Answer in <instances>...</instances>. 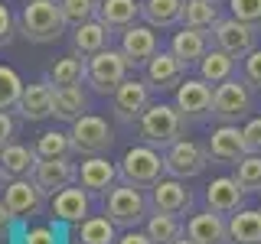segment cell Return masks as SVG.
Listing matches in <instances>:
<instances>
[{
    "label": "cell",
    "instance_id": "45",
    "mask_svg": "<svg viewBox=\"0 0 261 244\" xmlns=\"http://www.w3.org/2000/svg\"><path fill=\"white\" fill-rule=\"evenodd\" d=\"M118 244H157L150 238L147 231H137V228H127V234L124 238H118Z\"/></svg>",
    "mask_w": 261,
    "mask_h": 244
},
{
    "label": "cell",
    "instance_id": "41",
    "mask_svg": "<svg viewBox=\"0 0 261 244\" xmlns=\"http://www.w3.org/2000/svg\"><path fill=\"white\" fill-rule=\"evenodd\" d=\"M16 29H20V20L10 13V7H7V4H0V46L10 43Z\"/></svg>",
    "mask_w": 261,
    "mask_h": 244
},
{
    "label": "cell",
    "instance_id": "26",
    "mask_svg": "<svg viewBox=\"0 0 261 244\" xmlns=\"http://www.w3.org/2000/svg\"><path fill=\"white\" fill-rule=\"evenodd\" d=\"M82 114H88V95L82 92L79 85H65V88H56L53 92V117L56 120H79Z\"/></svg>",
    "mask_w": 261,
    "mask_h": 244
},
{
    "label": "cell",
    "instance_id": "30",
    "mask_svg": "<svg viewBox=\"0 0 261 244\" xmlns=\"http://www.w3.org/2000/svg\"><path fill=\"white\" fill-rule=\"evenodd\" d=\"M88 75V62L85 55L72 52V55H62V59L53 62V69H49V81H53L56 88H65V85H82V78Z\"/></svg>",
    "mask_w": 261,
    "mask_h": 244
},
{
    "label": "cell",
    "instance_id": "6",
    "mask_svg": "<svg viewBox=\"0 0 261 244\" xmlns=\"http://www.w3.org/2000/svg\"><path fill=\"white\" fill-rule=\"evenodd\" d=\"M121 179L124 182H130V186H147L150 189L153 182H160V176L167 173L163 169V157H160V150H153V146H147V143H141V146H130V150L124 153V160H121Z\"/></svg>",
    "mask_w": 261,
    "mask_h": 244
},
{
    "label": "cell",
    "instance_id": "7",
    "mask_svg": "<svg viewBox=\"0 0 261 244\" xmlns=\"http://www.w3.org/2000/svg\"><path fill=\"white\" fill-rule=\"evenodd\" d=\"M212 95H216V88L206 78H183L176 85L173 104L186 124H202V120H212Z\"/></svg>",
    "mask_w": 261,
    "mask_h": 244
},
{
    "label": "cell",
    "instance_id": "11",
    "mask_svg": "<svg viewBox=\"0 0 261 244\" xmlns=\"http://www.w3.org/2000/svg\"><path fill=\"white\" fill-rule=\"evenodd\" d=\"M209 36H212V43L222 49V52L235 55V59H245L251 49H258V46H255L258 26H251V23H242V20H235V16H228V20H219L216 26L209 29Z\"/></svg>",
    "mask_w": 261,
    "mask_h": 244
},
{
    "label": "cell",
    "instance_id": "14",
    "mask_svg": "<svg viewBox=\"0 0 261 244\" xmlns=\"http://www.w3.org/2000/svg\"><path fill=\"white\" fill-rule=\"evenodd\" d=\"M33 179L39 182V189L46 195H56L59 189L72 186L79 179V169L69 157H53V160H39L36 169H33Z\"/></svg>",
    "mask_w": 261,
    "mask_h": 244
},
{
    "label": "cell",
    "instance_id": "9",
    "mask_svg": "<svg viewBox=\"0 0 261 244\" xmlns=\"http://www.w3.org/2000/svg\"><path fill=\"white\" fill-rule=\"evenodd\" d=\"M69 137H72V150L82 153V157H98L114 143V130L98 114H82L79 120H72Z\"/></svg>",
    "mask_w": 261,
    "mask_h": 244
},
{
    "label": "cell",
    "instance_id": "47",
    "mask_svg": "<svg viewBox=\"0 0 261 244\" xmlns=\"http://www.w3.org/2000/svg\"><path fill=\"white\" fill-rule=\"evenodd\" d=\"M173 244H196V241H190V238H186V234H183V238H176Z\"/></svg>",
    "mask_w": 261,
    "mask_h": 244
},
{
    "label": "cell",
    "instance_id": "49",
    "mask_svg": "<svg viewBox=\"0 0 261 244\" xmlns=\"http://www.w3.org/2000/svg\"><path fill=\"white\" fill-rule=\"evenodd\" d=\"M69 244H82V241H79V238H75V241H69Z\"/></svg>",
    "mask_w": 261,
    "mask_h": 244
},
{
    "label": "cell",
    "instance_id": "25",
    "mask_svg": "<svg viewBox=\"0 0 261 244\" xmlns=\"http://www.w3.org/2000/svg\"><path fill=\"white\" fill-rule=\"evenodd\" d=\"M39 163V153L33 146H23V143H10L0 150V173L7 179H23V176H33Z\"/></svg>",
    "mask_w": 261,
    "mask_h": 244
},
{
    "label": "cell",
    "instance_id": "34",
    "mask_svg": "<svg viewBox=\"0 0 261 244\" xmlns=\"http://www.w3.org/2000/svg\"><path fill=\"white\" fill-rule=\"evenodd\" d=\"M222 20L216 0H183V23L196 29H212Z\"/></svg>",
    "mask_w": 261,
    "mask_h": 244
},
{
    "label": "cell",
    "instance_id": "4",
    "mask_svg": "<svg viewBox=\"0 0 261 244\" xmlns=\"http://www.w3.org/2000/svg\"><path fill=\"white\" fill-rule=\"evenodd\" d=\"M130 72V59L121 49H101V52L88 55V75L85 81L95 88L98 95H114L121 88V81H127Z\"/></svg>",
    "mask_w": 261,
    "mask_h": 244
},
{
    "label": "cell",
    "instance_id": "15",
    "mask_svg": "<svg viewBox=\"0 0 261 244\" xmlns=\"http://www.w3.org/2000/svg\"><path fill=\"white\" fill-rule=\"evenodd\" d=\"M118 179H121V169L114 166L111 160H105L101 153H98V157H88L79 169V182H82V189H88V195L111 192L114 186H118Z\"/></svg>",
    "mask_w": 261,
    "mask_h": 244
},
{
    "label": "cell",
    "instance_id": "39",
    "mask_svg": "<svg viewBox=\"0 0 261 244\" xmlns=\"http://www.w3.org/2000/svg\"><path fill=\"white\" fill-rule=\"evenodd\" d=\"M228 10H232L235 20L261 26V0H228Z\"/></svg>",
    "mask_w": 261,
    "mask_h": 244
},
{
    "label": "cell",
    "instance_id": "44",
    "mask_svg": "<svg viewBox=\"0 0 261 244\" xmlns=\"http://www.w3.org/2000/svg\"><path fill=\"white\" fill-rule=\"evenodd\" d=\"M13 137H16V120L7 111H0V150L13 143Z\"/></svg>",
    "mask_w": 261,
    "mask_h": 244
},
{
    "label": "cell",
    "instance_id": "32",
    "mask_svg": "<svg viewBox=\"0 0 261 244\" xmlns=\"http://www.w3.org/2000/svg\"><path fill=\"white\" fill-rule=\"evenodd\" d=\"M183 222L179 215H170V211H153L147 215V234H150L157 244H173L176 238H183Z\"/></svg>",
    "mask_w": 261,
    "mask_h": 244
},
{
    "label": "cell",
    "instance_id": "22",
    "mask_svg": "<svg viewBox=\"0 0 261 244\" xmlns=\"http://www.w3.org/2000/svg\"><path fill=\"white\" fill-rule=\"evenodd\" d=\"M121 52L130 59V65H147L153 55L160 52L157 49V36H153L150 26H127L124 36H121Z\"/></svg>",
    "mask_w": 261,
    "mask_h": 244
},
{
    "label": "cell",
    "instance_id": "16",
    "mask_svg": "<svg viewBox=\"0 0 261 244\" xmlns=\"http://www.w3.org/2000/svg\"><path fill=\"white\" fill-rule=\"evenodd\" d=\"M245 195L248 192L239 186L235 176H219L206 186V205L219 215H235L239 208H245Z\"/></svg>",
    "mask_w": 261,
    "mask_h": 244
},
{
    "label": "cell",
    "instance_id": "23",
    "mask_svg": "<svg viewBox=\"0 0 261 244\" xmlns=\"http://www.w3.org/2000/svg\"><path fill=\"white\" fill-rule=\"evenodd\" d=\"M53 215L59 218L65 225H82L88 218V189H72V186H65L53 195Z\"/></svg>",
    "mask_w": 261,
    "mask_h": 244
},
{
    "label": "cell",
    "instance_id": "42",
    "mask_svg": "<svg viewBox=\"0 0 261 244\" xmlns=\"http://www.w3.org/2000/svg\"><path fill=\"white\" fill-rule=\"evenodd\" d=\"M245 134V146H248V153H261V117H251L248 124L242 127Z\"/></svg>",
    "mask_w": 261,
    "mask_h": 244
},
{
    "label": "cell",
    "instance_id": "21",
    "mask_svg": "<svg viewBox=\"0 0 261 244\" xmlns=\"http://www.w3.org/2000/svg\"><path fill=\"white\" fill-rule=\"evenodd\" d=\"M186 238L196 241V244H225L228 238V222H222V215L219 211H199V215H193L190 222H186Z\"/></svg>",
    "mask_w": 261,
    "mask_h": 244
},
{
    "label": "cell",
    "instance_id": "13",
    "mask_svg": "<svg viewBox=\"0 0 261 244\" xmlns=\"http://www.w3.org/2000/svg\"><path fill=\"white\" fill-rule=\"evenodd\" d=\"M150 205L153 211H170V215H186L193 208V192L179 179H160L150 186Z\"/></svg>",
    "mask_w": 261,
    "mask_h": 244
},
{
    "label": "cell",
    "instance_id": "17",
    "mask_svg": "<svg viewBox=\"0 0 261 244\" xmlns=\"http://www.w3.org/2000/svg\"><path fill=\"white\" fill-rule=\"evenodd\" d=\"M248 146H245V134L239 124H219L209 137V157L216 163H239Z\"/></svg>",
    "mask_w": 261,
    "mask_h": 244
},
{
    "label": "cell",
    "instance_id": "18",
    "mask_svg": "<svg viewBox=\"0 0 261 244\" xmlns=\"http://www.w3.org/2000/svg\"><path fill=\"white\" fill-rule=\"evenodd\" d=\"M53 92H56V85H53L49 78L27 85V88H23L20 104H16L20 117H27V120H43V117H53Z\"/></svg>",
    "mask_w": 261,
    "mask_h": 244
},
{
    "label": "cell",
    "instance_id": "24",
    "mask_svg": "<svg viewBox=\"0 0 261 244\" xmlns=\"http://www.w3.org/2000/svg\"><path fill=\"white\" fill-rule=\"evenodd\" d=\"M108 43H111V29L95 16V20H85V23H79V26H75L72 52H79V55H85V59H88V55L108 49Z\"/></svg>",
    "mask_w": 261,
    "mask_h": 244
},
{
    "label": "cell",
    "instance_id": "43",
    "mask_svg": "<svg viewBox=\"0 0 261 244\" xmlns=\"http://www.w3.org/2000/svg\"><path fill=\"white\" fill-rule=\"evenodd\" d=\"M23 244H59V241H56L53 228H30V231L23 234Z\"/></svg>",
    "mask_w": 261,
    "mask_h": 244
},
{
    "label": "cell",
    "instance_id": "2",
    "mask_svg": "<svg viewBox=\"0 0 261 244\" xmlns=\"http://www.w3.org/2000/svg\"><path fill=\"white\" fill-rule=\"evenodd\" d=\"M186 130L183 114L176 111V104H150L144 111V117L137 120V137L141 143L153 146V150H167L173 146Z\"/></svg>",
    "mask_w": 261,
    "mask_h": 244
},
{
    "label": "cell",
    "instance_id": "3",
    "mask_svg": "<svg viewBox=\"0 0 261 244\" xmlns=\"http://www.w3.org/2000/svg\"><path fill=\"white\" fill-rule=\"evenodd\" d=\"M105 215L111 218L118 228H137L150 215V199L141 192V186H114L111 192H105Z\"/></svg>",
    "mask_w": 261,
    "mask_h": 244
},
{
    "label": "cell",
    "instance_id": "8",
    "mask_svg": "<svg viewBox=\"0 0 261 244\" xmlns=\"http://www.w3.org/2000/svg\"><path fill=\"white\" fill-rule=\"evenodd\" d=\"M209 146H202V143H196V140H179L173 146H167L163 150V169H167V176H173V179H193V176H199L202 169L209 166Z\"/></svg>",
    "mask_w": 261,
    "mask_h": 244
},
{
    "label": "cell",
    "instance_id": "28",
    "mask_svg": "<svg viewBox=\"0 0 261 244\" xmlns=\"http://www.w3.org/2000/svg\"><path fill=\"white\" fill-rule=\"evenodd\" d=\"M141 16V4L137 0H101L98 7V20L108 29H127Z\"/></svg>",
    "mask_w": 261,
    "mask_h": 244
},
{
    "label": "cell",
    "instance_id": "31",
    "mask_svg": "<svg viewBox=\"0 0 261 244\" xmlns=\"http://www.w3.org/2000/svg\"><path fill=\"white\" fill-rule=\"evenodd\" d=\"M235 75V55L222 52V49H209L206 55L199 59V78H206L209 85H222L225 78Z\"/></svg>",
    "mask_w": 261,
    "mask_h": 244
},
{
    "label": "cell",
    "instance_id": "5",
    "mask_svg": "<svg viewBox=\"0 0 261 244\" xmlns=\"http://www.w3.org/2000/svg\"><path fill=\"white\" fill-rule=\"evenodd\" d=\"M255 101H251V85L245 78H225L222 85H216L212 95V117L219 124H239L242 117H248Z\"/></svg>",
    "mask_w": 261,
    "mask_h": 244
},
{
    "label": "cell",
    "instance_id": "20",
    "mask_svg": "<svg viewBox=\"0 0 261 244\" xmlns=\"http://www.w3.org/2000/svg\"><path fill=\"white\" fill-rule=\"evenodd\" d=\"M209 43H212L209 29L183 26L179 33H173V39H170V52H173L183 65H193V62H199L202 55L209 52Z\"/></svg>",
    "mask_w": 261,
    "mask_h": 244
},
{
    "label": "cell",
    "instance_id": "33",
    "mask_svg": "<svg viewBox=\"0 0 261 244\" xmlns=\"http://www.w3.org/2000/svg\"><path fill=\"white\" fill-rule=\"evenodd\" d=\"M114 225L108 215H88L85 222L79 225V241L82 244H118V234H114Z\"/></svg>",
    "mask_w": 261,
    "mask_h": 244
},
{
    "label": "cell",
    "instance_id": "19",
    "mask_svg": "<svg viewBox=\"0 0 261 244\" xmlns=\"http://www.w3.org/2000/svg\"><path fill=\"white\" fill-rule=\"evenodd\" d=\"M186 69H190V65H183L173 52H163L160 49V52L147 62V81H150V88H157V92H167V88H176L179 81H183Z\"/></svg>",
    "mask_w": 261,
    "mask_h": 244
},
{
    "label": "cell",
    "instance_id": "38",
    "mask_svg": "<svg viewBox=\"0 0 261 244\" xmlns=\"http://www.w3.org/2000/svg\"><path fill=\"white\" fill-rule=\"evenodd\" d=\"M59 4H62L65 20H69L72 26H79V23H85V20H95L101 0H59Z\"/></svg>",
    "mask_w": 261,
    "mask_h": 244
},
{
    "label": "cell",
    "instance_id": "46",
    "mask_svg": "<svg viewBox=\"0 0 261 244\" xmlns=\"http://www.w3.org/2000/svg\"><path fill=\"white\" fill-rule=\"evenodd\" d=\"M13 222H16V218L10 215V208L4 205V199H0V238H7V234H10V228H13Z\"/></svg>",
    "mask_w": 261,
    "mask_h": 244
},
{
    "label": "cell",
    "instance_id": "50",
    "mask_svg": "<svg viewBox=\"0 0 261 244\" xmlns=\"http://www.w3.org/2000/svg\"><path fill=\"white\" fill-rule=\"evenodd\" d=\"M216 4H219V0H216Z\"/></svg>",
    "mask_w": 261,
    "mask_h": 244
},
{
    "label": "cell",
    "instance_id": "10",
    "mask_svg": "<svg viewBox=\"0 0 261 244\" xmlns=\"http://www.w3.org/2000/svg\"><path fill=\"white\" fill-rule=\"evenodd\" d=\"M150 81H141V78H127L121 81V88L111 95V104H114V117L121 120V124H137V120L144 117V111L153 104L150 98Z\"/></svg>",
    "mask_w": 261,
    "mask_h": 244
},
{
    "label": "cell",
    "instance_id": "37",
    "mask_svg": "<svg viewBox=\"0 0 261 244\" xmlns=\"http://www.w3.org/2000/svg\"><path fill=\"white\" fill-rule=\"evenodd\" d=\"M235 179L245 192H261V153H245V157L235 163Z\"/></svg>",
    "mask_w": 261,
    "mask_h": 244
},
{
    "label": "cell",
    "instance_id": "35",
    "mask_svg": "<svg viewBox=\"0 0 261 244\" xmlns=\"http://www.w3.org/2000/svg\"><path fill=\"white\" fill-rule=\"evenodd\" d=\"M23 81L20 75L10 69V65H0V111H16V104H20L23 98Z\"/></svg>",
    "mask_w": 261,
    "mask_h": 244
},
{
    "label": "cell",
    "instance_id": "1",
    "mask_svg": "<svg viewBox=\"0 0 261 244\" xmlns=\"http://www.w3.org/2000/svg\"><path fill=\"white\" fill-rule=\"evenodd\" d=\"M65 26L69 20H65L59 0H27L20 13V33L30 43H56Z\"/></svg>",
    "mask_w": 261,
    "mask_h": 244
},
{
    "label": "cell",
    "instance_id": "40",
    "mask_svg": "<svg viewBox=\"0 0 261 244\" xmlns=\"http://www.w3.org/2000/svg\"><path fill=\"white\" fill-rule=\"evenodd\" d=\"M242 72H245V81H248L251 88H261V49H251V52L245 55Z\"/></svg>",
    "mask_w": 261,
    "mask_h": 244
},
{
    "label": "cell",
    "instance_id": "27",
    "mask_svg": "<svg viewBox=\"0 0 261 244\" xmlns=\"http://www.w3.org/2000/svg\"><path fill=\"white\" fill-rule=\"evenodd\" d=\"M228 238L235 244H261V208H239L228 218Z\"/></svg>",
    "mask_w": 261,
    "mask_h": 244
},
{
    "label": "cell",
    "instance_id": "48",
    "mask_svg": "<svg viewBox=\"0 0 261 244\" xmlns=\"http://www.w3.org/2000/svg\"><path fill=\"white\" fill-rule=\"evenodd\" d=\"M4 179H7V176H4V173H0V195H4V186H7V182H4Z\"/></svg>",
    "mask_w": 261,
    "mask_h": 244
},
{
    "label": "cell",
    "instance_id": "36",
    "mask_svg": "<svg viewBox=\"0 0 261 244\" xmlns=\"http://www.w3.org/2000/svg\"><path fill=\"white\" fill-rule=\"evenodd\" d=\"M33 150L39 153V160H53V157H69L72 153V137L62 134V130H46L39 134V140Z\"/></svg>",
    "mask_w": 261,
    "mask_h": 244
},
{
    "label": "cell",
    "instance_id": "12",
    "mask_svg": "<svg viewBox=\"0 0 261 244\" xmlns=\"http://www.w3.org/2000/svg\"><path fill=\"white\" fill-rule=\"evenodd\" d=\"M43 189H39V182L33 176H23V179H7L4 186V205L10 208L13 218H33L43 211Z\"/></svg>",
    "mask_w": 261,
    "mask_h": 244
},
{
    "label": "cell",
    "instance_id": "29",
    "mask_svg": "<svg viewBox=\"0 0 261 244\" xmlns=\"http://www.w3.org/2000/svg\"><path fill=\"white\" fill-rule=\"evenodd\" d=\"M141 16L147 20V26H176L183 23V0H144Z\"/></svg>",
    "mask_w": 261,
    "mask_h": 244
}]
</instances>
